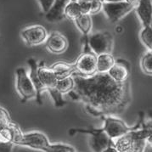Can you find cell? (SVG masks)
Returning a JSON list of instances; mask_svg holds the SVG:
<instances>
[{"label": "cell", "mask_w": 152, "mask_h": 152, "mask_svg": "<svg viewBox=\"0 0 152 152\" xmlns=\"http://www.w3.org/2000/svg\"><path fill=\"white\" fill-rule=\"evenodd\" d=\"M75 86L68 94L70 98L81 101L86 111L97 117L116 116L125 111L132 100L130 81L117 83L107 73L83 77L74 73Z\"/></svg>", "instance_id": "cell-1"}, {"label": "cell", "mask_w": 152, "mask_h": 152, "mask_svg": "<svg viewBox=\"0 0 152 152\" xmlns=\"http://www.w3.org/2000/svg\"><path fill=\"white\" fill-rule=\"evenodd\" d=\"M152 133V122L145 123L141 116L134 130L114 140V147L117 152H145L146 140Z\"/></svg>", "instance_id": "cell-2"}, {"label": "cell", "mask_w": 152, "mask_h": 152, "mask_svg": "<svg viewBox=\"0 0 152 152\" xmlns=\"http://www.w3.org/2000/svg\"><path fill=\"white\" fill-rule=\"evenodd\" d=\"M37 75L45 88V91L49 92L52 99L54 100L55 107H63L66 102L63 99V95L55 88L57 79L49 66L45 65L44 61H41L37 65Z\"/></svg>", "instance_id": "cell-3"}, {"label": "cell", "mask_w": 152, "mask_h": 152, "mask_svg": "<svg viewBox=\"0 0 152 152\" xmlns=\"http://www.w3.org/2000/svg\"><path fill=\"white\" fill-rule=\"evenodd\" d=\"M77 134H89V146L94 152H102L110 146H114L113 140L104 133L103 128H72L69 130V134L73 136Z\"/></svg>", "instance_id": "cell-4"}, {"label": "cell", "mask_w": 152, "mask_h": 152, "mask_svg": "<svg viewBox=\"0 0 152 152\" xmlns=\"http://www.w3.org/2000/svg\"><path fill=\"white\" fill-rule=\"evenodd\" d=\"M102 2V10L107 19L112 23H116L124 18L131 11L135 10L138 1L122 0V1H105Z\"/></svg>", "instance_id": "cell-5"}, {"label": "cell", "mask_w": 152, "mask_h": 152, "mask_svg": "<svg viewBox=\"0 0 152 152\" xmlns=\"http://www.w3.org/2000/svg\"><path fill=\"white\" fill-rule=\"evenodd\" d=\"M83 51L75 61L74 66L76 74L83 77H91L97 73V55L93 53L88 43V39H83Z\"/></svg>", "instance_id": "cell-6"}, {"label": "cell", "mask_w": 152, "mask_h": 152, "mask_svg": "<svg viewBox=\"0 0 152 152\" xmlns=\"http://www.w3.org/2000/svg\"><path fill=\"white\" fill-rule=\"evenodd\" d=\"M14 144L15 145L27 147L43 152L46 151L51 145L48 137L43 133L38 131L30 132L27 134L22 133L15 139Z\"/></svg>", "instance_id": "cell-7"}, {"label": "cell", "mask_w": 152, "mask_h": 152, "mask_svg": "<svg viewBox=\"0 0 152 152\" xmlns=\"http://www.w3.org/2000/svg\"><path fill=\"white\" fill-rule=\"evenodd\" d=\"M88 43L93 53L97 56L111 54L113 50V37L109 31H98L88 36Z\"/></svg>", "instance_id": "cell-8"}, {"label": "cell", "mask_w": 152, "mask_h": 152, "mask_svg": "<svg viewBox=\"0 0 152 152\" xmlns=\"http://www.w3.org/2000/svg\"><path fill=\"white\" fill-rule=\"evenodd\" d=\"M15 86L19 95L23 102L28 101L31 99H36L37 93L34 86L31 83L29 75L24 68L20 67L16 70Z\"/></svg>", "instance_id": "cell-9"}, {"label": "cell", "mask_w": 152, "mask_h": 152, "mask_svg": "<svg viewBox=\"0 0 152 152\" xmlns=\"http://www.w3.org/2000/svg\"><path fill=\"white\" fill-rule=\"evenodd\" d=\"M101 119L104 122L102 128L103 130L113 141L127 134L135 128V126L128 127L122 120L116 116H103L101 117Z\"/></svg>", "instance_id": "cell-10"}, {"label": "cell", "mask_w": 152, "mask_h": 152, "mask_svg": "<svg viewBox=\"0 0 152 152\" xmlns=\"http://www.w3.org/2000/svg\"><path fill=\"white\" fill-rule=\"evenodd\" d=\"M21 134L20 128L15 122L0 127V152L12 151L15 146V140Z\"/></svg>", "instance_id": "cell-11"}, {"label": "cell", "mask_w": 152, "mask_h": 152, "mask_svg": "<svg viewBox=\"0 0 152 152\" xmlns=\"http://www.w3.org/2000/svg\"><path fill=\"white\" fill-rule=\"evenodd\" d=\"M20 36L28 46H38L46 42L49 35L43 26L32 25L21 31Z\"/></svg>", "instance_id": "cell-12"}, {"label": "cell", "mask_w": 152, "mask_h": 152, "mask_svg": "<svg viewBox=\"0 0 152 152\" xmlns=\"http://www.w3.org/2000/svg\"><path fill=\"white\" fill-rule=\"evenodd\" d=\"M130 73V63L124 59H116L114 66L110 68L107 74L111 79L117 83H124L129 80Z\"/></svg>", "instance_id": "cell-13"}, {"label": "cell", "mask_w": 152, "mask_h": 152, "mask_svg": "<svg viewBox=\"0 0 152 152\" xmlns=\"http://www.w3.org/2000/svg\"><path fill=\"white\" fill-rule=\"evenodd\" d=\"M45 45L47 50L51 54L61 55L68 48V41L59 31H53L48 37Z\"/></svg>", "instance_id": "cell-14"}, {"label": "cell", "mask_w": 152, "mask_h": 152, "mask_svg": "<svg viewBox=\"0 0 152 152\" xmlns=\"http://www.w3.org/2000/svg\"><path fill=\"white\" fill-rule=\"evenodd\" d=\"M135 11L140 19L143 27H148L152 22V1L141 0L138 1Z\"/></svg>", "instance_id": "cell-15"}, {"label": "cell", "mask_w": 152, "mask_h": 152, "mask_svg": "<svg viewBox=\"0 0 152 152\" xmlns=\"http://www.w3.org/2000/svg\"><path fill=\"white\" fill-rule=\"evenodd\" d=\"M29 66H30V73H29V77H30V79L31 80V83L34 86L35 89H36L37 96H36V100L37 104H42L43 101H42V94L43 91H45V88L42 84L41 81L38 77V75H37V62L36 60L31 58L27 61Z\"/></svg>", "instance_id": "cell-16"}, {"label": "cell", "mask_w": 152, "mask_h": 152, "mask_svg": "<svg viewBox=\"0 0 152 152\" xmlns=\"http://www.w3.org/2000/svg\"><path fill=\"white\" fill-rule=\"evenodd\" d=\"M69 1L67 0H56L55 4L47 14H45V18L49 22H59L66 19L65 8Z\"/></svg>", "instance_id": "cell-17"}, {"label": "cell", "mask_w": 152, "mask_h": 152, "mask_svg": "<svg viewBox=\"0 0 152 152\" xmlns=\"http://www.w3.org/2000/svg\"><path fill=\"white\" fill-rule=\"evenodd\" d=\"M49 68L54 72L57 80L68 77L70 76H72L73 74L76 72L74 64H68L62 61L56 62L55 64L51 65Z\"/></svg>", "instance_id": "cell-18"}, {"label": "cell", "mask_w": 152, "mask_h": 152, "mask_svg": "<svg viewBox=\"0 0 152 152\" xmlns=\"http://www.w3.org/2000/svg\"><path fill=\"white\" fill-rule=\"evenodd\" d=\"M75 25L78 30L83 34V39H88L89 33L91 32L93 27V20L91 15H82L74 21Z\"/></svg>", "instance_id": "cell-19"}, {"label": "cell", "mask_w": 152, "mask_h": 152, "mask_svg": "<svg viewBox=\"0 0 152 152\" xmlns=\"http://www.w3.org/2000/svg\"><path fill=\"white\" fill-rule=\"evenodd\" d=\"M116 59L111 54H104L97 56V73H108L114 66Z\"/></svg>", "instance_id": "cell-20"}, {"label": "cell", "mask_w": 152, "mask_h": 152, "mask_svg": "<svg viewBox=\"0 0 152 152\" xmlns=\"http://www.w3.org/2000/svg\"><path fill=\"white\" fill-rule=\"evenodd\" d=\"M80 15H82V11L77 0H70L65 8L66 18L74 22Z\"/></svg>", "instance_id": "cell-21"}, {"label": "cell", "mask_w": 152, "mask_h": 152, "mask_svg": "<svg viewBox=\"0 0 152 152\" xmlns=\"http://www.w3.org/2000/svg\"><path fill=\"white\" fill-rule=\"evenodd\" d=\"M75 86V82L73 79L72 76H70L68 77L63 78V79L57 80L55 88L61 93V94H66L72 92Z\"/></svg>", "instance_id": "cell-22"}, {"label": "cell", "mask_w": 152, "mask_h": 152, "mask_svg": "<svg viewBox=\"0 0 152 152\" xmlns=\"http://www.w3.org/2000/svg\"><path fill=\"white\" fill-rule=\"evenodd\" d=\"M140 38L149 52L152 50V27L150 26L148 27H143L140 31Z\"/></svg>", "instance_id": "cell-23"}, {"label": "cell", "mask_w": 152, "mask_h": 152, "mask_svg": "<svg viewBox=\"0 0 152 152\" xmlns=\"http://www.w3.org/2000/svg\"><path fill=\"white\" fill-rule=\"evenodd\" d=\"M140 66L143 72L146 75L152 76V53L147 52L142 56L140 61Z\"/></svg>", "instance_id": "cell-24"}, {"label": "cell", "mask_w": 152, "mask_h": 152, "mask_svg": "<svg viewBox=\"0 0 152 152\" xmlns=\"http://www.w3.org/2000/svg\"><path fill=\"white\" fill-rule=\"evenodd\" d=\"M76 151L72 146L65 144H51L45 152H74Z\"/></svg>", "instance_id": "cell-25"}, {"label": "cell", "mask_w": 152, "mask_h": 152, "mask_svg": "<svg viewBox=\"0 0 152 152\" xmlns=\"http://www.w3.org/2000/svg\"><path fill=\"white\" fill-rule=\"evenodd\" d=\"M12 122V119L7 110L0 106V127L10 125Z\"/></svg>", "instance_id": "cell-26"}, {"label": "cell", "mask_w": 152, "mask_h": 152, "mask_svg": "<svg viewBox=\"0 0 152 152\" xmlns=\"http://www.w3.org/2000/svg\"><path fill=\"white\" fill-rule=\"evenodd\" d=\"M82 15H89L91 10V0H77Z\"/></svg>", "instance_id": "cell-27"}, {"label": "cell", "mask_w": 152, "mask_h": 152, "mask_svg": "<svg viewBox=\"0 0 152 152\" xmlns=\"http://www.w3.org/2000/svg\"><path fill=\"white\" fill-rule=\"evenodd\" d=\"M55 0H41V1H37V3L40 4V8L42 9V11L44 14H47L51 10V8L55 4Z\"/></svg>", "instance_id": "cell-28"}, {"label": "cell", "mask_w": 152, "mask_h": 152, "mask_svg": "<svg viewBox=\"0 0 152 152\" xmlns=\"http://www.w3.org/2000/svg\"><path fill=\"white\" fill-rule=\"evenodd\" d=\"M101 10H102V2L99 0H91L90 15H96L98 13L101 12Z\"/></svg>", "instance_id": "cell-29"}, {"label": "cell", "mask_w": 152, "mask_h": 152, "mask_svg": "<svg viewBox=\"0 0 152 152\" xmlns=\"http://www.w3.org/2000/svg\"><path fill=\"white\" fill-rule=\"evenodd\" d=\"M102 152H117V151H116V148H115L114 146H110L109 148L105 149V150Z\"/></svg>", "instance_id": "cell-30"}, {"label": "cell", "mask_w": 152, "mask_h": 152, "mask_svg": "<svg viewBox=\"0 0 152 152\" xmlns=\"http://www.w3.org/2000/svg\"><path fill=\"white\" fill-rule=\"evenodd\" d=\"M146 143H147V145H150L151 147H152V133L151 134V135L147 138Z\"/></svg>", "instance_id": "cell-31"}, {"label": "cell", "mask_w": 152, "mask_h": 152, "mask_svg": "<svg viewBox=\"0 0 152 152\" xmlns=\"http://www.w3.org/2000/svg\"><path fill=\"white\" fill-rule=\"evenodd\" d=\"M74 152H76V151H74Z\"/></svg>", "instance_id": "cell-32"}]
</instances>
